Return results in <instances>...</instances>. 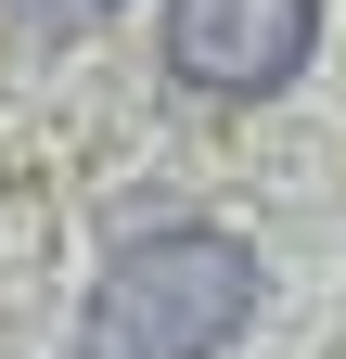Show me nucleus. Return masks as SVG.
Wrapping results in <instances>:
<instances>
[{"label":"nucleus","instance_id":"obj_2","mask_svg":"<svg viewBox=\"0 0 346 359\" xmlns=\"http://www.w3.org/2000/svg\"><path fill=\"white\" fill-rule=\"evenodd\" d=\"M321 0H167V77L205 103H270L282 77H308Z\"/></svg>","mask_w":346,"mask_h":359},{"label":"nucleus","instance_id":"obj_3","mask_svg":"<svg viewBox=\"0 0 346 359\" xmlns=\"http://www.w3.org/2000/svg\"><path fill=\"white\" fill-rule=\"evenodd\" d=\"M64 13H116V0H64Z\"/></svg>","mask_w":346,"mask_h":359},{"label":"nucleus","instance_id":"obj_1","mask_svg":"<svg viewBox=\"0 0 346 359\" xmlns=\"http://www.w3.org/2000/svg\"><path fill=\"white\" fill-rule=\"evenodd\" d=\"M256 295H270V269L244 231H205V218L128 231L77 308V359H219L256 321Z\"/></svg>","mask_w":346,"mask_h":359}]
</instances>
